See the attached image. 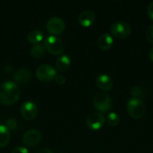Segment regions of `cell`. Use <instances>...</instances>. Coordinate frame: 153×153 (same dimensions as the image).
I'll list each match as a JSON object with an SVG mask.
<instances>
[{"label": "cell", "mask_w": 153, "mask_h": 153, "mask_svg": "<svg viewBox=\"0 0 153 153\" xmlns=\"http://www.w3.org/2000/svg\"><path fill=\"white\" fill-rule=\"evenodd\" d=\"M20 91L15 82H5L0 85V103L2 105H12L20 98Z\"/></svg>", "instance_id": "1"}, {"label": "cell", "mask_w": 153, "mask_h": 153, "mask_svg": "<svg viewBox=\"0 0 153 153\" xmlns=\"http://www.w3.org/2000/svg\"><path fill=\"white\" fill-rule=\"evenodd\" d=\"M127 111L129 116L136 120L142 118L146 114V106L139 98H131L128 101Z\"/></svg>", "instance_id": "2"}, {"label": "cell", "mask_w": 153, "mask_h": 153, "mask_svg": "<svg viewBox=\"0 0 153 153\" xmlns=\"http://www.w3.org/2000/svg\"><path fill=\"white\" fill-rule=\"evenodd\" d=\"M93 105L100 113H105L112 108V99L105 92H98L93 97Z\"/></svg>", "instance_id": "3"}, {"label": "cell", "mask_w": 153, "mask_h": 153, "mask_svg": "<svg viewBox=\"0 0 153 153\" xmlns=\"http://www.w3.org/2000/svg\"><path fill=\"white\" fill-rule=\"evenodd\" d=\"M110 31L116 38L125 39L131 34V27L127 22L116 21L111 25Z\"/></svg>", "instance_id": "4"}, {"label": "cell", "mask_w": 153, "mask_h": 153, "mask_svg": "<svg viewBox=\"0 0 153 153\" xmlns=\"http://www.w3.org/2000/svg\"><path fill=\"white\" fill-rule=\"evenodd\" d=\"M44 46L48 52L54 55H60L64 50V43L62 40L56 36H48L45 39Z\"/></svg>", "instance_id": "5"}, {"label": "cell", "mask_w": 153, "mask_h": 153, "mask_svg": "<svg viewBox=\"0 0 153 153\" xmlns=\"http://www.w3.org/2000/svg\"><path fill=\"white\" fill-rule=\"evenodd\" d=\"M35 74L39 81L48 82L55 79L56 76V70L49 64H41L36 70Z\"/></svg>", "instance_id": "6"}, {"label": "cell", "mask_w": 153, "mask_h": 153, "mask_svg": "<svg viewBox=\"0 0 153 153\" xmlns=\"http://www.w3.org/2000/svg\"><path fill=\"white\" fill-rule=\"evenodd\" d=\"M42 138V134L38 129L32 128L24 133L22 136V143L27 146L32 147L40 143Z\"/></svg>", "instance_id": "7"}, {"label": "cell", "mask_w": 153, "mask_h": 153, "mask_svg": "<svg viewBox=\"0 0 153 153\" xmlns=\"http://www.w3.org/2000/svg\"><path fill=\"white\" fill-rule=\"evenodd\" d=\"M38 113L37 105L32 101H26L20 108L21 116L26 120H33L35 119Z\"/></svg>", "instance_id": "8"}, {"label": "cell", "mask_w": 153, "mask_h": 153, "mask_svg": "<svg viewBox=\"0 0 153 153\" xmlns=\"http://www.w3.org/2000/svg\"><path fill=\"white\" fill-rule=\"evenodd\" d=\"M46 29L53 35H58L64 31L65 24L62 19L58 16H53L49 19L46 22Z\"/></svg>", "instance_id": "9"}, {"label": "cell", "mask_w": 153, "mask_h": 153, "mask_svg": "<svg viewBox=\"0 0 153 153\" xmlns=\"http://www.w3.org/2000/svg\"><path fill=\"white\" fill-rule=\"evenodd\" d=\"M105 117L100 112H93L86 118V125L90 129L98 130L102 128L105 123Z\"/></svg>", "instance_id": "10"}, {"label": "cell", "mask_w": 153, "mask_h": 153, "mask_svg": "<svg viewBox=\"0 0 153 153\" xmlns=\"http://www.w3.org/2000/svg\"><path fill=\"white\" fill-rule=\"evenodd\" d=\"M96 16L92 10H86L81 12L78 17L79 24L82 27H89L95 21Z\"/></svg>", "instance_id": "11"}, {"label": "cell", "mask_w": 153, "mask_h": 153, "mask_svg": "<svg viewBox=\"0 0 153 153\" xmlns=\"http://www.w3.org/2000/svg\"><path fill=\"white\" fill-rule=\"evenodd\" d=\"M96 85L99 89L104 91H107L112 88L113 82L108 75L100 74L96 79Z\"/></svg>", "instance_id": "12"}, {"label": "cell", "mask_w": 153, "mask_h": 153, "mask_svg": "<svg viewBox=\"0 0 153 153\" xmlns=\"http://www.w3.org/2000/svg\"><path fill=\"white\" fill-rule=\"evenodd\" d=\"M32 73L26 68H21L16 70L14 74V79L16 83L26 84L32 79Z\"/></svg>", "instance_id": "13"}, {"label": "cell", "mask_w": 153, "mask_h": 153, "mask_svg": "<svg viewBox=\"0 0 153 153\" xmlns=\"http://www.w3.org/2000/svg\"><path fill=\"white\" fill-rule=\"evenodd\" d=\"M98 46L103 51L108 50L113 44V38L108 33H104L98 39Z\"/></svg>", "instance_id": "14"}, {"label": "cell", "mask_w": 153, "mask_h": 153, "mask_svg": "<svg viewBox=\"0 0 153 153\" xmlns=\"http://www.w3.org/2000/svg\"><path fill=\"white\" fill-rule=\"evenodd\" d=\"M57 70L61 73H64L70 66V58L67 55H62L57 58L56 62Z\"/></svg>", "instance_id": "15"}, {"label": "cell", "mask_w": 153, "mask_h": 153, "mask_svg": "<svg viewBox=\"0 0 153 153\" xmlns=\"http://www.w3.org/2000/svg\"><path fill=\"white\" fill-rule=\"evenodd\" d=\"M44 33L42 31H38V30H32L28 34H27V40L31 43L38 44L40 42L43 40Z\"/></svg>", "instance_id": "16"}, {"label": "cell", "mask_w": 153, "mask_h": 153, "mask_svg": "<svg viewBox=\"0 0 153 153\" xmlns=\"http://www.w3.org/2000/svg\"><path fill=\"white\" fill-rule=\"evenodd\" d=\"M10 141V131L4 125H0V147H4Z\"/></svg>", "instance_id": "17"}, {"label": "cell", "mask_w": 153, "mask_h": 153, "mask_svg": "<svg viewBox=\"0 0 153 153\" xmlns=\"http://www.w3.org/2000/svg\"><path fill=\"white\" fill-rule=\"evenodd\" d=\"M46 53V49L42 44H35L30 49V54L34 58H40L44 56Z\"/></svg>", "instance_id": "18"}, {"label": "cell", "mask_w": 153, "mask_h": 153, "mask_svg": "<svg viewBox=\"0 0 153 153\" xmlns=\"http://www.w3.org/2000/svg\"><path fill=\"white\" fill-rule=\"evenodd\" d=\"M106 123L111 126H116L119 123V116L116 112H110L106 116Z\"/></svg>", "instance_id": "19"}, {"label": "cell", "mask_w": 153, "mask_h": 153, "mask_svg": "<svg viewBox=\"0 0 153 153\" xmlns=\"http://www.w3.org/2000/svg\"><path fill=\"white\" fill-rule=\"evenodd\" d=\"M130 95L133 97V98H138L142 94V89L139 86H133L130 89Z\"/></svg>", "instance_id": "20"}, {"label": "cell", "mask_w": 153, "mask_h": 153, "mask_svg": "<svg viewBox=\"0 0 153 153\" xmlns=\"http://www.w3.org/2000/svg\"><path fill=\"white\" fill-rule=\"evenodd\" d=\"M17 126V122L14 118H9L7 121H6L5 126L8 128L9 130H14L16 128Z\"/></svg>", "instance_id": "21"}, {"label": "cell", "mask_w": 153, "mask_h": 153, "mask_svg": "<svg viewBox=\"0 0 153 153\" xmlns=\"http://www.w3.org/2000/svg\"><path fill=\"white\" fill-rule=\"evenodd\" d=\"M146 36L147 40H148L150 43L153 44V25H150L146 30Z\"/></svg>", "instance_id": "22"}, {"label": "cell", "mask_w": 153, "mask_h": 153, "mask_svg": "<svg viewBox=\"0 0 153 153\" xmlns=\"http://www.w3.org/2000/svg\"><path fill=\"white\" fill-rule=\"evenodd\" d=\"M54 80H55L56 83L58 84V85H64L66 82L65 77H64V76H63L62 75H56V76L55 77Z\"/></svg>", "instance_id": "23"}, {"label": "cell", "mask_w": 153, "mask_h": 153, "mask_svg": "<svg viewBox=\"0 0 153 153\" xmlns=\"http://www.w3.org/2000/svg\"><path fill=\"white\" fill-rule=\"evenodd\" d=\"M11 153H28V151L23 146H17L12 150Z\"/></svg>", "instance_id": "24"}, {"label": "cell", "mask_w": 153, "mask_h": 153, "mask_svg": "<svg viewBox=\"0 0 153 153\" xmlns=\"http://www.w3.org/2000/svg\"><path fill=\"white\" fill-rule=\"evenodd\" d=\"M147 14L150 19L153 21V1H152L147 7Z\"/></svg>", "instance_id": "25"}, {"label": "cell", "mask_w": 153, "mask_h": 153, "mask_svg": "<svg viewBox=\"0 0 153 153\" xmlns=\"http://www.w3.org/2000/svg\"><path fill=\"white\" fill-rule=\"evenodd\" d=\"M36 153H54L49 148H42V149H39Z\"/></svg>", "instance_id": "26"}, {"label": "cell", "mask_w": 153, "mask_h": 153, "mask_svg": "<svg viewBox=\"0 0 153 153\" xmlns=\"http://www.w3.org/2000/svg\"><path fill=\"white\" fill-rule=\"evenodd\" d=\"M148 58L153 62V46L150 49L149 52H148Z\"/></svg>", "instance_id": "27"}]
</instances>
